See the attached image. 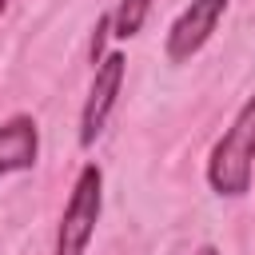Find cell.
<instances>
[{"label":"cell","instance_id":"obj_1","mask_svg":"<svg viewBox=\"0 0 255 255\" xmlns=\"http://www.w3.org/2000/svg\"><path fill=\"white\" fill-rule=\"evenodd\" d=\"M251 167H255V96L243 100L231 128L219 135L207 159V183L215 195H247L251 191Z\"/></svg>","mask_w":255,"mask_h":255},{"label":"cell","instance_id":"obj_2","mask_svg":"<svg viewBox=\"0 0 255 255\" xmlns=\"http://www.w3.org/2000/svg\"><path fill=\"white\" fill-rule=\"evenodd\" d=\"M100 191H104V171L96 163H84L76 175V187L68 195V207L60 215L56 231V255H84L100 219Z\"/></svg>","mask_w":255,"mask_h":255},{"label":"cell","instance_id":"obj_3","mask_svg":"<svg viewBox=\"0 0 255 255\" xmlns=\"http://www.w3.org/2000/svg\"><path fill=\"white\" fill-rule=\"evenodd\" d=\"M124 68L128 60L120 52H108L96 68V80H92V92L84 100V112H80V147H92L96 135L104 131L112 108H116V96H120V84H124Z\"/></svg>","mask_w":255,"mask_h":255},{"label":"cell","instance_id":"obj_4","mask_svg":"<svg viewBox=\"0 0 255 255\" xmlns=\"http://www.w3.org/2000/svg\"><path fill=\"white\" fill-rule=\"evenodd\" d=\"M223 12H227V0H191L179 12V20L171 24V32H167V60L171 64L191 60L211 40V32L223 20Z\"/></svg>","mask_w":255,"mask_h":255},{"label":"cell","instance_id":"obj_5","mask_svg":"<svg viewBox=\"0 0 255 255\" xmlns=\"http://www.w3.org/2000/svg\"><path fill=\"white\" fill-rule=\"evenodd\" d=\"M40 155V131L32 116H12L0 124V175L28 171Z\"/></svg>","mask_w":255,"mask_h":255},{"label":"cell","instance_id":"obj_6","mask_svg":"<svg viewBox=\"0 0 255 255\" xmlns=\"http://www.w3.org/2000/svg\"><path fill=\"white\" fill-rule=\"evenodd\" d=\"M147 12H151V0H120V4H116V12H112V36L131 40V36L143 28Z\"/></svg>","mask_w":255,"mask_h":255},{"label":"cell","instance_id":"obj_7","mask_svg":"<svg viewBox=\"0 0 255 255\" xmlns=\"http://www.w3.org/2000/svg\"><path fill=\"white\" fill-rule=\"evenodd\" d=\"M195 255H219V251H215V247H203V251H195Z\"/></svg>","mask_w":255,"mask_h":255},{"label":"cell","instance_id":"obj_8","mask_svg":"<svg viewBox=\"0 0 255 255\" xmlns=\"http://www.w3.org/2000/svg\"><path fill=\"white\" fill-rule=\"evenodd\" d=\"M4 8H8V0H0V12H4Z\"/></svg>","mask_w":255,"mask_h":255}]
</instances>
